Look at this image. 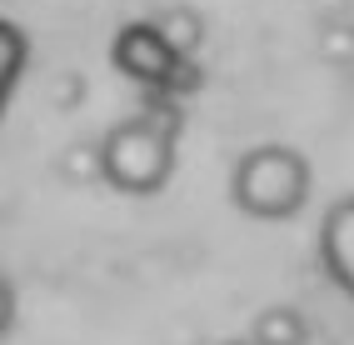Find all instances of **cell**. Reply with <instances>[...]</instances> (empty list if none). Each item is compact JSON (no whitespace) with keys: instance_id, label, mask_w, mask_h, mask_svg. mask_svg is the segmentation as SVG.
Segmentation results:
<instances>
[{"instance_id":"obj_8","label":"cell","mask_w":354,"mask_h":345,"mask_svg":"<svg viewBox=\"0 0 354 345\" xmlns=\"http://www.w3.org/2000/svg\"><path fill=\"white\" fill-rule=\"evenodd\" d=\"M10 326H15V285L6 281V270H0V340L10 335Z\"/></svg>"},{"instance_id":"obj_3","label":"cell","mask_w":354,"mask_h":345,"mask_svg":"<svg viewBox=\"0 0 354 345\" xmlns=\"http://www.w3.org/2000/svg\"><path fill=\"white\" fill-rule=\"evenodd\" d=\"M115 71H125L140 85H170V76L180 71V55L170 51V40L160 35L155 20H130L110 45Z\"/></svg>"},{"instance_id":"obj_5","label":"cell","mask_w":354,"mask_h":345,"mask_svg":"<svg viewBox=\"0 0 354 345\" xmlns=\"http://www.w3.org/2000/svg\"><path fill=\"white\" fill-rule=\"evenodd\" d=\"M250 345H310V320L295 306H270V310L254 315Z\"/></svg>"},{"instance_id":"obj_6","label":"cell","mask_w":354,"mask_h":345,"mask_svg":"<svg viewBox=\"0 0 354 345\" xmlns=\"http://www.w3.org/2000/svg\"><path fill=\"white\" fill-rule=\"evenodd\" d=\"M26 65H30V35L20 30L15 20L0 15V115H6L20 76H26Z\"/></svg>"},{"instance_id":"obj_1","label":"cell","mask_w":354,"mask_h":345,"mask_svg":"<svg viewBox=\"0 0 354 345\" xmlns=\"http://www.w3.org/2000/svg\"><path fill=\"white\" fill-rule=\"evenodd\" d=\"M175 130L180 121L160 110L120 121L100 145V180L120 195H160L175 170Z\"/></svg>"},{"instance_id":"obj_9","label":"cell","mask_w":354,"mask_h":345,"mask_svg":"<svg viewBox=\"0 0 354 345\" xmlns=\"http://www.w3.org/2000/svg\"><path fill=\"white\" fill-rule=\"evenodd\" d=\"M230 345H250V340H230Z\"/></svg>"},{"instance_id":"obj_2","label":"cell","mask_w":354,"mask_h":345,"mask_svg":"<svg viewBox=\"0 0 354 345\" xmlns=\"http://www.w3.org/2000/svg\"><path fill=\"white\" fill-rule=\"evenodd\" d=\"M315 170L295 145H254L230 170V200L250 220H295L310 205Z\"/></svg>"},{"instance_id":"obj_4","label":"cell","mask_w":354,"mask_h":345,"mask_svg":"<svg viewBox=\"0 0 354 345\" xmlns=\"http://www.w3.org/2000/svg\"><path fill=\"white\" fill-rule=\"evenodd\" d=\"M319 265L354 301V195L335 200L319 220Z\"/></svg>"},{"instance_id":"obj_7","label":"cell","mask_w":354,"mask_h":345,"mask_svg":"<svg viewBox=\"0 0 354 345\" xmlns=\"http://www.w3.org/2000/svg\"><path fill=\"white\" fill-rule=\"evenodd\" d=\"M155 26H160V35L170 40V51H175L180 60H185V55H190L195 45L205 40V26H200V15H195V10H165Z\"/></svg>"}]
</instances>
